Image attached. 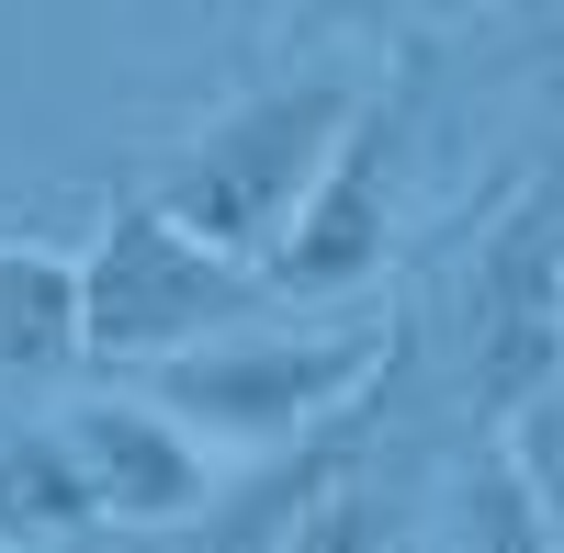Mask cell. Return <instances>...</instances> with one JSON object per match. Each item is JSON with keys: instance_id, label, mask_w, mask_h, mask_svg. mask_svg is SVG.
Listing matches in <instances>:
<instances>
[{"instance_id": "9c48e42d", "label": "cell", "mask_w": 564, "mask_h": 553, "mask_svg": "<svg viewBox=\"0 0 564 553\" xmlns=\"http://www.w3.org/2000/svg\"><path fill=\"white\" fill-rule=\"evenodd\" d=\"M441 542H475V553H553V520H542V497H531V475H520V452H508V441H486L475 464L452 475Z\"/></svg>"}, {"instance_id": "52a82bcc", "label": "cell", "mask_w": 564, "mask_h": 553, "mask_svg": "<svg viewBox=\"0 0 564 553\" xmlns=\"http://www.w3.org/2000/svg\"><path fill=\"white\" fill-rule=\"evenodd\" d=\"M0 542H102V497H90L68 419L0 441Z\"/></svg>"}, {"instance_id": "6da1fadb", "label": "cell", "mask_w": 564, "mask_h": 553, "mask_svg": "<svg viewBox=\"0 0 564 553\" xmlns=\"http://www.w3.org/2000/svg\"><path fill=\"white\" fill-rule=\"evenodd\" d=\"M406 350V316H350V328H260V339H193L148 361V395L170 406V419H193L204 441L226 452H282L305 441L316 419H339V406H361L372 384L395 373Z\"/></svg>"}, {"instance_id": "3957f363", "label": "cell", "mask_w": 564, "mask_h": 553, "mask_svg": "<svg viewBox=\"0 0 564 553\" xmlns=\"http://www.w3.org/2000/svg\"><path fill=\"white\" fill-rule=\"evenodd\" d=\"M350 113H361L350 79H271V90H249V102H226L193 148L159 170V204L181 226H204L215 249L260 260L282 238V215L305 204V181L327 170V148H339Z\"/></svg>"}, {"instance_id": "ba28073f", "label": "cell", "mask_w": 564, "mask_h": 553, "mask_svg": "<svg viewBox=\"0 0 564 553\" xmlns=\"http://www.w3.org/2000/svg\"><path fill=\"white\" fill-rule=\"evenodd\" d=\"M79 350V260L57 249H0V384H45Z\"/></svg>"}, {"instance_id": "8fae6325", "label": "cell", "mask_w": 564, "mask_h": 553, "mask_svg": "<svg viewBox=\"0 0 564 553\" xmlns=\"http://www.w3.org/2000/svg\"><path fill=\"white\" fill-rule=\"evenodd\" d=\"M327 23H406V12H430V0H316Z\"/></svg>"}, {"instance_id": "277c9868", "label": "cell", "mask_w": 564, "mask_h": 553, "mask_svg": "<svg viewBox=\"0 0 564 553\" xmlns=\"http://www.w3.org/2000/svg\"><path fill=\"white\" fill-rule=\"evenodd\" d=\"M564 373V181H531L486 215L463 260V395L475 419H508Z\"/></svg>"}, {"instance_id": "7a4b0ae2", "label": "cell", "mask_w": 564, "mask_h": 553, "mask_svg": "<svg viewBox=\"0 0 564 553\" xmlns=\"http://www.w3.org/2000/svg\"><path fill=\"white\" fill-rule=\"evenodd\" d=\"M271 305L260 260L215 249L204 226H181L159 193L102 215V238L79 249V350L90 361H170L215 328H249Z\"/></svg>"}, {"instance_id": "8992f818", "label": "cell", "mask_w": 564, "mask_h": 553, "mask_svg": "<svg viewBox=\"0 0 564 553\" xmlns=\"http://www.w3.org/2000/svg\"><path fill=\"white\" fill-rule=\"evenodd\" d=\"M68 441L90 464V497H102V531H193L215 464H204V430L170 419L159 395H90L68 406Z\"/></svg>"}, {"instance_id": "30bf717a", "label": "cell", "mask_w": 564, "mask_h": 553, "mask_svg": "<svg viewBox=\"0 0 564 553\" xmlns=\"http://www.w3.org/2000/svg\"><path fill=\"white\" fill-rule=\"evenodd\" d=\"M497 441L520 452V475H531V497H542V520H553V553H564V373L542 384V395H520L497 419Z\"/></svg>"}, {"instance_id": "5b68a950", "label": "cell", "mask_w": 564, "mask_h": 553, "mask_svg": "<svg viewBox=\"0 0 564 553\" xmlns=\"http://www.w3.org/2000/svg\"><path fill=\"white\" fill-rule=\"evenodd\" d=\"M395 249V102H361L339 124L327 170L305 181V204L282 215V238L260 249L271 305H316V294H361Z\"/></svg>"}]
</instances>
